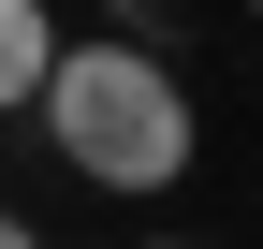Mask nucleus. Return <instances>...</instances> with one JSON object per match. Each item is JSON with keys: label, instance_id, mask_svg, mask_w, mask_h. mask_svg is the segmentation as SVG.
Segmentation results:
<instances>
[{"label": "nucleus", "instance_id": "1", "mask_svg": "<svg viewBox=\"0 0 263 249\" xmlns=\"http://www.w3.org/2000/svg\"><path fill=\"white\" fill-rule=\"evenodd\" d=\"M44 132H59V162H73L88 191H176V176H190V88L161 74L132 29H117V44H59Z\"/></svg>", "mask_w": 263, "mask_h": 249}, {"label": "nucleus", "instance_id": "2", "mask_svg": "<svg viewBox=\"0 0 263 249\" xmlns=\"http://www.w3.org/2000/svg\"><path fill=\"white\" fill-rule=\"evenodd\" d=\"M44 74H59V29H44V0H0V117H15V103H44Z\"/></svg>", "mask_w": 263, "mask_h": 249}, {"label": "nucleus", "instance_id": "3", "mask_svg": "<svg viewBox=\"0 0 263 249\" xmlns=\"http://www.w3.org/2000/svg\"><path fill=\"white\" fill-rule=\"evenodd\" d=\"M0 249H44V235H29V220H15V205H0Z\"/></svg>", "mask_w": 263, "mask_h": 249}, {"label": "nucleus", "instance_id": "4", "mask_svg": "<svg viewBox=\"0 0 263 249\" xmlns=\"http://www.w3.org/2000/svg\"><path fill=\"white\" fill-rule=\"evenodd\" d=\"M161 249H190V235H161Z\"/></svg>", "mask_w": 263, "mask_h": 249}, {"label": "nucleus", "instance_id": "5", "mask_svg": "<svg viewBox=\"0 0 263 249\" xmlns=\"http://www.w3.org/2000/svg\"><path fill=\"white\" fill-rule=\"evenodd\" d=\"M249 15H263V0H249Z\"/></svg>", "mask_w": 263, "mask_h": 249}]
</instances>
